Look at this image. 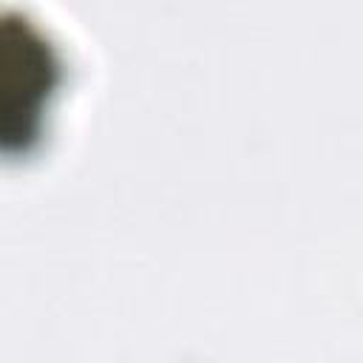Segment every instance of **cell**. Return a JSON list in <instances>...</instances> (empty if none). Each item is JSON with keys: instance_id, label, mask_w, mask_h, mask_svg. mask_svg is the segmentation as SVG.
Instances as JSON below:
<instances>
[{"instance_id": "obj_1", "label": "cell", "mask_w": 363, "mask_h": 363, "mask_svg": "<svg viewBox=\"0 0 363 363\" xmlns=\"http://www.w3.org/2000/svg\"><path fill=\"white\" fill-rule=\"evenodd\" d=\"M65 85V60L51 34L14 9H0V159L28 156L45 136Z\"/></svg>"}]
</instances>
